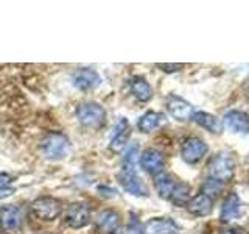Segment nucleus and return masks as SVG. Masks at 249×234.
<instances>
[{"instance_id":"obj_1","label":"nucleus","mask_w":249,"mask_h":234,"mask_svg":"<svg viewBox=\"0 0 249 234\" xmlns=\"http://www.w3.org/2000/svg\"><path fill=\"white\" fill-rule=\"evenodd\" d=\"M76 119L86 128H100L106 122V109L95 101H86L76 108Z\"/></svg>"},{"instance_id":"obj_2","label":"nucleus","mask_w":249,"mask_h":234,"mask_svg":"<svg viewBox=\"0 0 249 234\" xmlns=\"http://www.w3.org/2000/svg\"><path fill=\"white\" fill-rule=\"evenodd\" d=\"M70 150V140L62 133H50L41 140V152L47 159H64Z\"/></svg>"},{"instance_id":"obj_3","label":"nucleus","mask_w":249,"mask_h":234,"mask_svg":"<svg viewBox=\"0 0 249 234\" xmlns=\"http://www.w3.org/2000/svg\"><path fill=\"white\" fill-rule=\"evenodd\" d=\"M233 167H235V162H233L232 156L226 153H218L210 159L207 166V174L210 179H215L218 183H226L233 176Z\"/></svg>"},{"instance_id":"obj_4","label":"nucleus","mask_w":249,"mask_h":234,"mask_svg":"<svg viewBox=\"0 0 249 234\" xmlns=\"http://www.w3.org/2000/svg\"><path fill=\"white\" fill-rule=\"evenodd\" d=\"M33 214L42 222H53L62 213V203L53 197H39L31 203Z\"/></svg>"},{"instance_id":"obj_5","label":"nucleus","mask_w":249,"mask_h":234,"mask_svg":"<svg viewBox=\"0 0 249 234\" xmlns=\"http://www.w3.org/2000/svg\"><path fill=\"white\" fill-rule=\"evenodd\" d=\"M64 222L73 230H80L90 223V209L84 203H73L64 214Z\"/></svg>"},{"instance_id":"obj_6","label":"nucleus","mask_w":249,"mask_h":234,"mask_svg":"<svg viewBox=\"0 0 249 234\" xmlns=\"http://www.w3.org/2000/svg\"><path fill=\"white\" fill-rule=\"evenodd\" d=\"M117 179L122 184V187L128 194L136 195V197H146L148 195V189L143 184V181L137 176L136 172H123L120 170L117 174Z\"/></svg>"},{"instance_id":"obj_7","label":"nucleus","mask_w":249,"mask_h":234,"mask_svg":"<svg viewBox=\"0 0 249 234\" xmlns=\"http://www.w3.org/2000/svg\"><path fill=\"white\" fill-rule=\"evenodd\" d=\"M206 153H207V145L199 137H189L181 148L182 159L189 164H196L198 161L202 159V156Z\"/></svg>"},{"instance_id":"obj_8","label":"nucleus","mask_w":249,"mask_h":234,"mask_svg":"<svg viewBox=\"0 0 249 234\" xmlns=\"http://www.w3.org/2000/svg\"><path fill=\"white\" fill-rule=\"evenodd\" d=\"M72 81H73V86L76 89L90 91V89H95L97 86L101 83V78H100L98 72H95L93 69L84 67V69L75 70L73 77H72Z\"/></svg>"},{"instance_id":"obj_9","label":"nucleus","mask_w":249,"mask_h":234,"mask_svg":"<svg viewBox=\"0 0 249 234\" xmlns=\"http://www.w3.org/2000/svg\"><path fill=\"white\" fill-rule=\"evenodd\" d=\"M129 137V123L124 117H120L119 122L115 123L111 133V140H109V150L114 153H120Z\"/></svg>"},{"instance_id":"obj_10","label":"nucleus","mask_w":249,"mask_h":234,"mask_svg":"<svg viewBox=\"0 0 249 234\" xmlns=\"http://www.w3.org/2000/svg\"><path fill=\"white\" fill-rule=\"evenodd\" d=\"M163 166H165V159H163L162 153L154 150V148H146L140 156V167L150 175L160 174L163 170Z\"/></svg>"},{"instance_id":"obj_11","label":"nucleus","mask_w":249,"mask_h":234,"mask_svg":"<svg viewBox=\"0 0 249 234\" xmlns=\"http://www.w3.org/2000/svg\"><path fill=\"white\" fill-rule=\"evenodd\" d=\"M165 106L168 109V113L178 120H187V119H190L192 114H193L192 105L187 103L184 98L175 96V94H170V96L167 97Z\"/></svg>"},{"instance_id":"obj_12","label":"nucleus","mask_w":249,"mask_h":234,"mask_svg":"<svg viewBox=\"0 0 249 234\" xmlns=\"http://www.w3.org/2000/svg\"><path fill=\"white\" fill-rule=\"evenodd\" d=\"M95 226L100 234H114L120 228V215L114 209H105L97 215Z\"/></svg>"},{"instance_id":"obj_13","label":"nucleus","mask_w":249,"mask_h":234,"mask_svg":"<svg viewBox=\"0 0 249 234\" xmlns=\"http://www.w3.org/2000/svg\"><path fill=\"white\" fill-rule=\"evenodd\" d=\"M22 223V209L16 205L0 208V228L11 231L18 230Z\"/></svg>"},{"instance_id":"obj_14","label":"nucleus","mask_w":249,"mask_h":234,"mask_svg":"<svg viewBox=\"0 0 249 234\" xmlns=\"http://www.w3.org/2000/svg\"><path fill=\"white\" fill-rule=\"evenodd\" d=\"M178 231H179L178 223L173 218H167V217L151 218L145 225L146 234H176Z\"/></svg>"},{"instance_id":"obj_15","label":"nucleus","mask_w":249,"mask_h":234,"mask_svg":"<svg viewBox=\"0 0 249 234\" xmlns=\"http://www.w3.org/2000/svg\"><path fill=\"white\" fill-rule=\"evenodd\" d=\"M223 125L233 133H249V116L233 109L224 116Z\"/></svg>"},{"instance_id":"obj_16","label":"nucleus","mask_w":249,"mask_h":234,"mask_svg":"<svg viewBox=\"0 0 249 234\" xmlns=\"http://www.w3.org/2000/svg\"><path fill=\"white\" fill-rule=\"evenodd\" d=\"M187 211H189L190 214L193 215H198V217H202V215H207L210 211L213 208V201L210 197L204 194H199L196 197H193L189 200V203L185 205Z\"/></svg>"},{"instance_id":"obj_17","label":"nucleus","mask_w":249,"mask_h":234,"mask_svg":"<svg viewBox=\"0 0 249 234\" xmlns=\"http://www.w3.org/2000/svg\"><path fill=\"white\" fill-rule=\"evenodd\" d=\"M129 88H131L132 96L139 101H148L153 97V89L150 83L142 77H132L129 80Z\"/></svg>"},{"instance_id":"obj_18","label":"nucleus","mask_w":249,"mask_h":234,"mask_svg":"<svg viewBox=\"0 0 249 234\" xmlns=\"http://www.w3.org/2000/svg\"><path fill=\"white\" fill-rule=\"evenodd\" d=\"M240 215V198L237 194H229L228 198L224 200L223 208H221V220L223 222H231L233 218Z\"/></svg>"},{"instance_id":"obj_19","label":"nucleus","mask_w":249,"mask_h":234,"mask_svg":"<svg viewBox=\"0 0 249 234\" xmlns=\"http://www.w3.org/2000/svg\"><path fill=\"white\" fill-rule=\"evenodd\" d=\"M162 122H163V114L156 111H148L139 119L137 128L142 133H151L156 128H159Z\"/></svg>"},{"instance_id":"obj_20","label":"nucleus","mask_w":249,"mask_h":234,"mask_svg":"<svg viewBox=\"0 0 249 234\" xmlns=\"http://www.w3.org/2000/svg\"><path fill=\"white\" fill-rule=\"evenodd\" d=\"M192 119L196 122L199 127L209 130L210 133H220L221 128H223V123L220 122V119H216L215 116L207 114V113H202V111L193 113L192 114Z\"/></svg>"},{"instance_id":"obj_21","label":"nucleus","mask_w":249,"mask_h":234,"mask_svg":"<svg viewBox=\"0 0 249 234\" xmlns=\"http://www.w3.org/2000/svg\"><path fill=\"white\" fill-rule=\"evenodd\" d=\"M175 184L176 181L173 179V176H170L168 174H163V172H160V174L154 176V186L162 198H167V200L170 198L171 192L175 189Z\"/></svg>"},{"instance_id":"obj_22","label":"nucleus","mask_w":249,"mask_h":234,"mask_svg":"<svg viewBox=\"0 0 249 234\" xmlns=\"http://www.w3.org/2000/svg\"><path fill=\"white\" fill-rule=\"evenodd\" d=\"M137 159H139V145L137 144L128 145L126 150L123 153V158H122V170L123 172H136Z\"/></svg>"},{"instance_id":"obj_23","label":"nucleus","mask_w":249,"mask_h":234,"mask_svg":"<svg viewBox=\"0 0 249 234\" xmlns=\"http://www.w3.org/2000/svg\"><path fill=\"white\" fill-rule=\"evenodd\" d=\"M168 200L176 206H185L190 200V186L187 183H176Z\"/></svg>"},{"instance_id":"obj_24","label":"nucleus","mask_w":249,"mask_h":234,"mask_svg":"<svg viewBox=\"0 0 249 234\" xmlns=\"http://www.w3.org/2000/svg\"><path fill=\"white\" fill-rule=\"evenodd\" d=\"M114 234H142V230H140V226H139L137 222H134V223L131 222L126 226H120V228L117 230Z\"/></svg>"},{"instance_id":"obj_25","label":"nucleus","mask_w":249,"mask_h":234,"mask_svg":"<svg viewBox=\"0 0 249 234\" xmlns=\"http://www.w3.org/2000/svg\"><path fill=\"white\" fill-rule=\"evenodd\" d=\"M98 194L101 195V197H105V198H112V197H115L117 191H115V189H112L111 186H105V184H101V186H98Z\"/></svg>"},{"instance_id":"obj_26","label":"nucleus","mask_w":249,"mask_h":234,"mask_svg":"<svg viewBox=\"0 0 249 234\" xmlns=\"http://www.w3.org/2000/svg\"><path fill=\"white\" fill-rule=\"evenodd\" d=\"M13 183V176L6 172H0V189H6Z\"/></svg>"},{"instance_id":"obj_27","label":"nucleus","mask_w":249,"mask_h":234,"mask_svg":"<svg viewBox=\"0 0 249 234\" xmlns=\"http://www.w3.org/2000/svg\"><path fill=\"white\" fill-rule=\"evenodd\" d=\"M158 67L165 70V72H176V70L182 69V64H158Z\"/></svg>"},{"instance_id":"obj_28","label":"nucleus","mask_w":249,"mask_h":234,"mask_svg":"<svg viewBox=\"0 0 249 234\" xmlns=\"http://www.w3.org/2000/svg\"><path fill=\"white\" fill-rule=\"evenodd\" d=\"M14 194V189L13 187H6V189H0V200L2 198H6V197H10V195Z\"/></svg>"},{"instance_id":"obj_29","label":"nucleus","mask_w":249,"mask_h":234,"mask_svg":"<svg viewBox=\"0 0 249 234\" xmlns=\"http://www.w3.org/2000/svg\"><path fill=\"white\" fill-rule=\"evenodd\" d=\"M218 234H241L238 230H224V231H220Z\"/></svg>"},{"instance_id":"obj_30","label":"nucleus","mask_w":249,"mask_h":234,"mask_svg":"<svg viewBox=\"0 0 249 234\" xmlns=\"http://www.w3.org/2000/svg\"><path fill=\"white\" fill-rule=\"evenodd\" d=\"M248 226H249V223H248Z\"/></svg>"}]
</instances>
